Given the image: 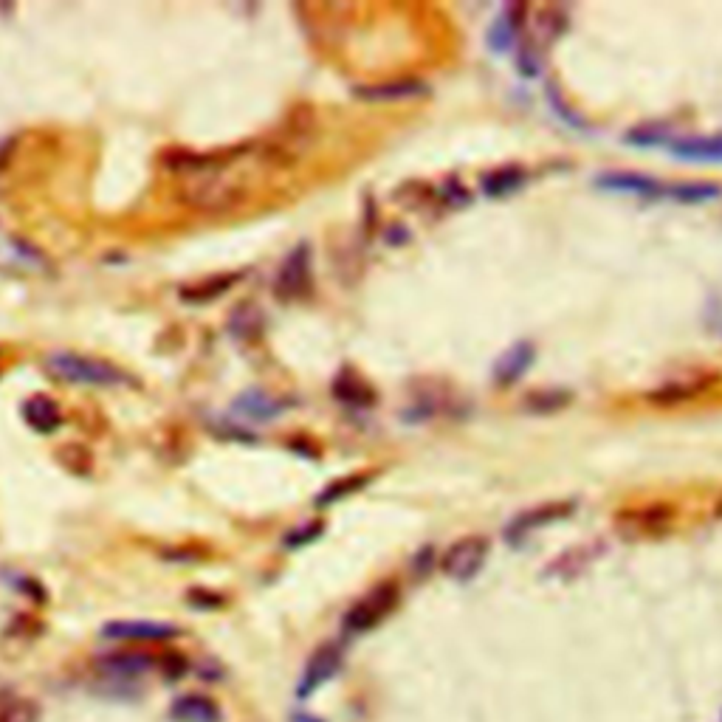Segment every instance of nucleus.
Listing matches in <instances>:
<instances>
[{
	"label": "nucleus",
	"mask_w": 722,
	"mask_h": 722,
	"mask_svg": "<svg viewBox=\"0 0 722 722\" xmlns=\"http://www.w3.org/2000/svg\"><path fill=\"white\" fill-rule=\"evenodd\" d=\"M187 170H195V175L184 184L181 198L198 212H226L246 198L243 181H237L235 175L223 173L215 161H206V158L187 161Z\"/></svg>",
	"instance_id": "1"
},
{
	"label": "nucleus",
	"mask_w": 722,
	"mask_h": 722,
	"mask_svg": "<svg viewBox=\"0 0 722 722\" xmlns=\"http://www.w3.org/2000/svg\"><path fill=\"white\" fill-rule=\"evenodd\" d=\"M46 367L51 376L71 387H116L125 384V373L116 370L108 361L91 359V356H79L71 350H57L46 359Z\"/></svg>",
	"instance_id": "2"
},
{
	"label": "nucleus",
	"mask_w": 722,
	"mask_h": 722,
	"mask_svg": "<svg viewBox=\"0 0 722 722\" xmlns=\"http://www.w3.org/2000/svg\"><path fill=\"white\" fill-rule=\"evenodd\" d=\"M398 598H401L398 584L395 581H381L347 610L345 618H342V629H345L347 635H364V632L376 629L384 618L393 615V610L398 607Z\"/></svg>",
	"instance_id": "3"
},
{
	"label": "nucleus",
	"mask_w": 722,
	"mask_h": 722,
	"mask_svg": "<svg viewBox=\"0 0 722 722\" xmlns=\"http://www.w3.org/2000/svg\"><path fill=\"white\" fill-rule=\"evenodd\" d=\"M488 550H491V545H488L486 536H463V539H457L455 545L440 556L438 565L449 579L469 581L483 570L488 559Z\"/></svg>",
	"instance_id": "4"
},
{
	"label": "nucleus",
	"mask_w": 722,
	"mask_h": 722,
	"mask_svg": "<svg viewBox=\"0 0 722 722\" xmlns=\"http://www.w3.org/2000/svg\"><path fill=\"white\" fill-rule=\"evenodd\" d=\"M576 511V503H570V500H553V503H545V505H536V508H528V511H522L517 517L511 519L508 525H505V542L508 545H522L528 536L539 531V528H548L553 522H562L567 519L570 514Z\"/></svg>",
	"instance_id": "5"
},
{
	"label": "nucleus",
	"mask_w": 722,
	"mask_h": 722,
	"mask_svg": "<svg viewBox=\"0 0 722 722\" xmlns=\"http://www.w3.org/2000/svg\"><path fill=\"white\" fill-rule=\"evenodd\" d=\"M156 669V655L153 652H142V649L108 652L105 658L96 660V672L105 675V680H113V683H136L139 677L150 675Z\"/></svg>",
	"instance_id": "6"
},
{
	"label": "nucleus",
	"mask_w": 722,
	"mask_h": 722,
	"mask_svg": "<svg viewBox=\"0 0 722 722\" xmlns=\"http://www.w3.org/2000/svg\"><path fill=\"white\" fill-rule=\"evenodd\" d=\"M311 283H314L311 249L308 246H297L280 266V274L274 280V291H277L280 299H299L311 291Z\"/></svg>",
	"instance_id": "7"
},
{
	"label": "nucleus",
	"mask_w": 722,
	"mask_h": 722,
	"mask_svg": "<svg viewBox=\"0 0 722 722\" xmlns=\"http://www.w3.org/2000/svg\"><path fill=\"white\" fill-rule=\"evenodd\" d=\"M342 646L336 644H325L316 649L311 660H308V666L302 669V677H299V686H297V697L299 700H308L311 694L322 689L328 680L336 677V672L342 669Z\"/></svg>",
	"instance_id": "8"
},
{
	"label": "nucleus",
	"mask_w": 722,
	"mask_h": 722,
	"mask_svg": "<svg viewBox=\"0 0 722 722\" xmlns=\"http://www.w3.org/2000/svg\"><path fill=\"white\" fill-rule=\"evenodd\" d=\"M102 635L110 641H167L178 635L175 624L164 621H108L102 627Z\"/></svg>",
	"instance_id": "9"
},
{
	"label": "nucleus",
	"mask_w": 722,
	"mask_h": 722,
	"mask_svg": "<svg viewBox=\"0 0 722 722\" xmlns=\"http://www.w3.org/2000/svg\"><path fill=\"white\" fill-rule=\"evenodd\" d=\"M598 187L613 189V192H629V195H641V198H663L666 187L660 178L644 173H627V170H615V173L598 175Z\"/></svg>",
	"instance_id": "10"
},
{
	"label": "nucleus",
	"mask_w": 722,
	"mask_h": 722,
	"mask_svg": "<svg viewBox=\"0 0 722 722\" xmlns=\"http://www.w3.org/2000/svg\"><path fill=\"white\" fill-rule=\"evenodd\" d=\"M711 381L714 378H686V381H669V384H663L660 390H652V393L646 395V401L649 404H655V407H680V404H689L694 401L697 395H703L711 387Z\"/></svg>",
	"instance_id": "11"
},
{
	"label": "nucleus",
	"mask_w": 722,
	"mask_h": 722,
	"mask_svg": "<svg viewBox=\"0 0 722 722\" xmlns=\"http://www.w3.org/2000/svg\"><path fill=\"white\" fill-rule=\"evenodd\" d=\"M534 356L536 350L531 342H519V345L508 347L503 356L497 359V364H494V381H497L500 387L517 384L519 378L528 373V367L534 364Z\"/></svg>",
	"instance_id": "12"
},
{
	"label": "nucleus",
	"mask_w": 722,
	"mask_h": 722,
	"mask_svg": "<svg viewBox=\"0 0 722 722\" xmlns=\"http://www.w3.org/2000/svg\"><path fill=\"white\" fill-rule=\"evenodd\" d=\"M424 94L426 85L418 82V79H395V82L356 88V96L364 99V102H404V99H418V96Z\"/></svg>",
	"instance_id": "13"
},
{
	"label": "nucleus",
	"mask_w": 722,
	"mask_h": 722,
	"mask_svg": "<svg viewBox=\"0 0 722 722\" xmlns=\"http://www.w3.org/2000/svg\"><path fill=\"white\" fill-rule=\"evenodd\" d=\"M23 421L43 432V435H51L57 426L63 424V412H60V404L51 398V395H32L26 404H23Z\"/></svg>",
	"instance_id": "14"
},
{
	"label": "nucleus",
	"mask_w": 722,
	"mask_h": 722,
	"mask_svg": "<svg viewBox=\"0 0 722 722\" xmlns=\"http://www.w3.org/2000/svg\"><path fill=\"white\" fill-rule=\"evenodd\" d=\"M283 409V401L266 393V390H246L235 398L237 415H246L252 421H274V418L283 415Z\"/></svg>",
	"instance_id": "15"
},
{
	"label": "nucleus",
	"mask_w": 722,
	"mask_h": 722,
	"mask_svg": "<svg viewBox=\"0 0 722 722\" xmlns=\"http://www.w3.org/2000/svg\"><path fill=\"white\" fill-rule=\"evenodd\" d=\"M175 722H220V706L206 694H184L170 708Z\"/></svg>",
	"instance_id": "16"
},
{
	"label": "nucleus",
	"mask_w": 722,
	"mask_h": 722,
	"mask_svg": "<svg viewBox=\"0 0 722 722\" xmlns=\"http://www.w3.org/2000/svg\"><path fill=\"white\" fill-rule=\"evenodd\" d=\"M333 395H336V401H342L347 407L359 409H367L376 401L373 387L367 381H361L353 370H345V373H339V376L333 378Z\"/></svg>",
	"instance_id": "17"
},
{
	"label": "nucleus",
	"mask_w": 722,
	"mask_h": 722,
	"mask_svg": "<svg viewBox=\"0 0 722 722\" xmlns=\"http://www.w3.org/2000/svg\"><path fill=\"white\" fill-rule=\"evenodd\" d=\"M672 153L686 161H722V136H697L672 144Z\"/></svg>",
	"instance_id": "18"
},
{
	"label": "nucleus",
	"mask_w": 722,
	"mask_h": 722,
	"mask_svg": "<svg viewBox=\"0 0 722 722\" xmlns=\"http://www.w3.org/2000/svg\"><path fill=\"white\" fill-rule=\"evenodd\" d=\"M663 198H672L677 204H708V201L722 198V187L708 184V181H686V184L666 187V195H663Z\"/></svg>",
	"instance_id": "19"
},
{
	"label": "nucleus",
	"mask_w": 722,
	"mask_h": 722,
	"mask_svg": "<svg viewBox=\"0 0 722 722\" xmlns=\"http://www.w3.org/2000/svg\"><path fill=\"white\" fill-rule=\"evenodd\" d=\"M525 184V170L517 167V164H508V167H500V170H491V173L483 175V192L491 195V198H503L508 192H514Z\"/></svg>",
	"instance_id": "20"
},
{
	"label": "nucleus",
	"mask_w": 722,
	"mask_h": 722,
	"mask_svg": "<svg viewBox=\"0 0 722 722\" xmlns=\"http://www.w3.org/2000/svg\"><path fill=\"white\" fill-rule=\"evenodd\" d=\"M598 553H601V548H587V545H584V548L567 550L565 556H559V559L550 562V567L545 570V576H559V579L576 576V573H581L584 567L596 559Z\"/></svg>",
	"instance_id": "21"
},
{
	"label": "nucleus",
	"mask_w": 722,
	"mask_h": 722,
	"mask_svg": "<svg viewBox=\"0 0 722 722\" xmlns=\"http://www.w3.org/2000/svg\"><path fill=\"white\" fill-rule=\"evenodd\" d=\"M240 283V274H220V277H209V280H201L195 283L192 288H184V299L187 302H209V299L223 297L232 285Z\"/></svg>",
	"instance_id": "22"
},
{
	"label": "nucleus",
	"mask_w": 722,
	"mask_h": 722,
	"mask_svg": "<svg viewBox=\"0 0 722 722\" xmlns=\"http://www.w3.org/2000/svg\"><path fill=\"white\" fill-rule=\"evenodd\" d=\"M570 404V393L565 390H534V393L525 395L522 407L531 415H550V412H559Z\"/></svg>",
	"instance_id": "23"
},
{
	"label": "nucleus",
	"mask_w": 722,
	"mask_h": 722,
	"mask_svg": "<svg viewBox=\"0 0 722 722\" xmlns=\"http://www.w3.org/2000/svg\"><path fill=\"white\" fill-rule=\"evenodd\" d=\"M367 474H347L342 480H333L328 488H322V494L316 497V505H333V503H342L345 497H353L356 491L367 486Z\"/></svg>",
	"instance_id": "24"
},
{
	"label": "nucleus",
	"mask_w": 722,
	"mask_h": 722,
	"mask_svg": "<svg viewBox=\"0 0 722 722\" xmlns=\"http://www.w3.org/2000/svg\"><path fill=\"white\" fill-rule=\"evenodd\" d=\"M0 722H40V706L29 697H15L0 706Z\"/></svg>",
	"instance_id": "25"
},
{
	"label": "nucleus",
	"mask_w": 722,
	"mask_h": 722,
	"mask_svg": "<svg viewBox=\"0 0 722 722\" xmlns=\"http://www.w3.org/2000/svg\"><path fill=\"white\" fill-rule=\"evenodd\" d=\"M514 15H517V9H505L503 17H497V20H494V26H491V32H488L491 48H500V51H505V48L514 43V34H517Z\"/></svg>",
	"instance_id": "26"
},
{
	"label": "nucleus",
	"mask_w": 722,
	"mask_h": 722,
	"mask_svg": "<svg viewBox=\"0 0 722 722\" xmlns=\"http://www.w3.org/2000/svg\"><path fill=\"white\" fill-rule=\"evenodd\" d=\"M187 669L189 663L181 652H164V655H158V672H164L167 680H181V677L187 675Z\"/></svg>",
	"instance_id": "27"
},
{
	"label": "nucleus",
	"mask_w": 722,
	"mask_h": 722,
	"mask_svg": "<svg viewBox=\"0 0 722 722\" xmlns=\"http://www.w3.org/2000/svg\"><path fill=\"white\" fill-rule=\"evenodd\" d=\"M517 68L525 77H536L539 68H542V57H539V48L534 43H522L517 51Z\"/></svg>",
	"instance_id": "28"
},
{
	"label": "nucleus",
	"mask_w": 722,
	"mask_h": 722,
	"mask_svg": "<svg viewBox=\"0 0 722 722\" xmlns=\"http://www.w3.org/2000/svg\"><path fill=\"white\" fill-rule=\"evenodd\" d=\"M322 531H325V525H322V522L299 525V528H294L291 534L285 536V545H288V548H302V545H311L314 539L322 536Z\"/></svg>",
	"instance_id": "29"
},
{
	"label": "nucleus",
	"mask_w": 722,
	"mask_h": 722,
	"mask_svg": "<svg viewBox=\"0 0 722 722\" xmlns=\"http://www.w3.org/2000/svg\"><path fill=\"white\" fill-rule=\"evenodd\" d=\"M627 142L644 144V147H649V144L666 142V136H663V130H660V127H641V130H629Z\"/></svg>",
	"instance_id": "30"
},
{
	"label": "nucleus",
	"mask_w": 722,
	"mask_h": 722,
	"mask_svg": "<svg viewBox=\"0 0 722 722\" xmlns=\"http://www.w3.org/2000/svg\"><path fill=\"white\" fill-rule=\"evenodd\" d=\"M432 565H435V550L424 548L412 559V573H415V576H426V573L432 570Z\"/></svg>",
	"instance_id": "31"
},
{
	"label": "nucleus",
	"mask_w": 722,
	"mask_h": 722,
	"mask_svg": "<svg viewBox=\"0 0 722 722\" xmlns=\"http://www.w3.org/2000/svg\"><path fill=\"white\" fill-rule=\"evenodd\" d=\"M294 722H322V720H316V717H311V714H297Z\"/></svg>",
	"instance_id": "32"
}]
</instances>
